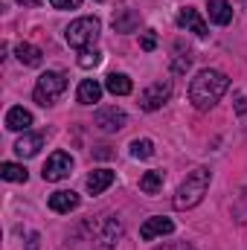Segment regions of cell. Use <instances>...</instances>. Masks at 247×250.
Here are the masks:
<instances>
[{
  "mask_svg": "<svg viewBox=\"0 0 247 250\" xmlns=\"http://www.w3.org/2000/svg\"><path fill=\"white\" fill-rule=\"evenodd\" d=\"M227 90L230 79L221 70H198L195 79L189 82V102L195 105V111H209Z\"/></svg>",
  "mask_w": 247,
  "mask_h": 250,
  "instance_id": "1",
  "label": "cell"
},
{
  "mask_svg": "<svg viewBox=\"0 0 247 250\" xmlns=\"http://www.w3.org/2000/svg\"><path fill=\"white\" fill-rule=\"evenodd\" d=\"M209 181H212V172H209L206 166L192 169L184 181H181V187H178L175 198H172L175 209H192V207H198V204L204 201L206 189H209Z\"/></svg>",
  "mask_w": 247,
  "mask_h": 250,
  "instance_id": "2",
  "label": "cell"
},
{
  "mask_svg": "<svg viewBox=\"0 0 247 250\" xmlns=\"http://www.w3.org/2000/svg\"><path fill=\"white\" fill-rule=\"evenodd\" d=\"M99 32H102L99 18H76V21L67 26L64 38H67V44H70L73 50H87V47L96 44Z\"/></svg>",
  "mask_w": 247,
  "mask_h": 250,
  "instance_id": "3",
  "label": "cell"
},
{
  "mask_svg": "<svg viewBox=\"0 0 247 250\" xmlns=\"http://www.w3.org/2000/svg\"><path fill=\"white\" fill-rule=\"evenodd\" d=\"M67 90V76L64 73H56V70H47L38 76V84H35V102L38 105H53L59 96Z\"/></svg>",
  "mask_w": 247,
  "mask_h": 250,
  "instance_id": "4",
  "label": "cell"
},
{
  "mask_svg": "<svg viewBox=\"0 0 247 250\" xmlns=\"http://www.w3.org/2000/svg\"><path fill=\"white\" fill-rule=\"evenodd\" d=\"M169 96H172V82H154V84H148L143 93H140V108L143 111H160L166 102H169Z\"/></svg>",
  "mask_w": 247,
  "mask_h": 250,
  "instance_id": "5",
  "label": "cell"
},
{
  "mask_svg": "<svg viewBox=\"0 0 247 250\" xmlns=\"http://www.w3.org/2000/svg\"><path fill=\"white\" fill-rule=\"evenodd\" d=\"M73 172V157L67 154V151H53L50 154V160L44 163V181L47 184H59V181H64L67 175Z\"/></svg>",
  "mask_w": 247,
  "mask_h": 250,
  "instance_id": "6",
  "label": "cell"
},
{
  "mask_svg": "<svg viewBox=\"0 0 247 250\" xmlns=\"http://www.w3.org/2000/svg\"><path fill=\"white\" fill-rule=\"evenodd\" d=\"M125 123H128V117H125L123 108H117V105L96 111V128L105 131V134H117V131H123Z\"/></svg>",
  "mask_w": 247,
  "mask_h": 250,
  "instance_id": "7",
  "label": "cell"
},
{
  "mask_svg": "<svg viewBox=\"0 0 247 250\" xmlns=\"http://www.w3.org/2000/svg\"><path fill=\"white\" fill-rule=\"evenodd\" d=\"M172 230H175V221H172V218H166V215H151V218L143 221L140 239H143V242H151V239H157V236H169Z\"/></svg>",
  "mask_w": 247,
  "mask_h": 250,
  "instance_id": "8",
  "label": "cell"
},
{
  "mask_svg": "<svg viewBox=\"0 0 247 250\" xmlns=\"http://www.w3.org/2000/svg\"><path fill=\"white\" fill-rule=\"evenodd\" d=\"M178 26L195 32L198 38H206V21L201 18L198 9H181V12H178Z\"/></svg>",
  "mask_w": 247,
  "mask_h": 250,
  "instance_id": "9",
  "label": "cell"
},
{
  "mask_svg": "<svg viewBox=\"0 0 247 250\" xmlns=\"http://www.w3.org/2000/svg\"><path fill=\"white\" fill-rule=\"evenodd\" d=\"M79 201H82V198H79L73 189H62V192H53L47 204H50L53 212H73V209L79 207Z\"/></svg>",
  "mask_w": 247,
  "mask_h": 250,
  "instance_id": "10",
  "label": "cell"
},
{
  "mask_svg": "<svg viewBox=\"0 0 247 250\" xmlns=\"http://www.w3.org/2000/svg\"><path fill=\"white\" fill-rule=\"evenodd\" d=\"M76 99H79V105H96L102 99V84L96 79H84L76 90Z\"/></svg>",
  "mask_w": 247,
  "mask_h": 250,
  "instance_id": "11",
  "label": "cell"
},
{
  "mask_svg": "<svg viewBox=\"0 0 247 250\" xmlns=\"http://www.w3.org/2000/svg\"><path fill=\"white\" fill-rule=\"evenodd\" d=\"M44 146V134H23L18 143H15V154L18 157H35Z\"/></svg>",
  "mask_w": 247,
  "mask_h": 250,
  "instance_id": "12",
  "label": "cell"
},
{
  "mask_svg": "<svg viewBox=\"0 0 247 250\" xmlns=\"http://www.w3.org/2000/svg\"><path fill=\"white\" fill-rule=\"evenodd\" d=\"M114 181H117V175H114L111 169H96V172L87 175V192H90V195H102Z\"/></svg>",
  "mask_w": 247,
  "mask_h": 250,
  "instance_id": "13",
  "label": "cell"
},
{
  "mask_svg": "<svg viewBox=\"0 0 247 250\" xmlns=\"http://www.w3.org/2000/svg\"><path fill=\"white\" fill-rule=\"evenodd\" d=\"M29 125H32V114L26 108L15 105V108L6 111V128L9 131H29Z\"/></svg>",
  "mask_w": 247,
  "mask_h": 250,
  "instance_id": "14",
  "label": "cell"
},
{
  "mask_svg": "<svg viewBox=\"0 0 247 250\" xmlns=\"http://www.w3.org/2000/svg\"><path fill=\"white\" fill-rule=\"evenodd\" d=\"M206 9H209V21L218 23V26H227L233 21V6L227 0H209Z\"/></svg>",
  "mask_w": 247,
  "mask_h": 250,
  "instance_id": "15",
  "label": "cell"
},
{
  "mask_svg": "<svg viewBox=\"0 0 247 250\" xmlns=\"http://www.w3.org/2000/svg\"><path fill=\"white\" fill-rule=\"evenodd\" d=\"M15 56H18V62L23 64V67H38V64L44 62V53L35 44H18L15 47Z\"/></svg>",
  "mask_w": 247,
  "mask_h": 250,
  "instance_id": "16",
  "label": "cell"
},
{
  "mask_svg": "<svg viewBox=\"0 0 247 250\" xmlns=\"http://www.w3.org/2000/svg\"><path fill=\"white\" fill-rule=\"evenodd\" d=\"M105 90L114 93V96H128V93L134 90V84H131V79H128L125 73H111V76L105 79Z\"/></svg>",
  "mask_w": 247,
  "mask_h": 250,
  "instance_id": "17",
  "label": "cell"
},
{
  "mask_svg": "<svg viewBox=\"0 0 247 250\" xmlns=\"http://www.w3.org/2000/svg\"><path fill=\"white\" fill-rule=\"evenodd\" d=\"M137 26H140V15L134 9H120L114 15V29L117 32H134Z\"/></svg>",
  "mask_w": 247,
  "mask_h": 250,
  "instance_id": "18",
  "label": "cell"
},
{
  "mask_svg": "<svg viewBox=\"0 0 247 250\" xmlns=\"http://www.w3.org/2000/svg\"><path fill=\"white\" fill-rule=\"evenodd\" d=\"M163 181H166V175H163V169H154V172H145V175L140 178V189H143L145 195H157V192L163 189Z\"/></svg>",
  "mask_w": 247,
  "mask_h": 250,
  "instance_id": "19",
  "label": "cell"
},
{
  "mask_svg": "<svg viewBox=\"0 0 247 250\" xmlns=\"http://www.w3.org/2000/svg\"><path fill=\"white\" fill-rule=\"evenodd\" d=\"M0 178H3V181H12V184H26L29 172H26L23 166H18V163H3V166H0Z\"/></svg>",
  "mask_w": 247,
  "mask_h": 250,
  "instance_id": "20",
  "label": "cell"
},
{
  "mask_svg": "<svg viewBox=\"0 0 247 250\" xmlns=\"http://www.w3.org/2000/svg\"><path fill=\"white\" fill-rule=\"evenodd\" d=\"M151 154H154V143H151V140H134V143H131V157L148 160Z\"/></svg>",
  "mask_w": 247,
  "mask_h": 250,
  "instance_id": "21",
  "label": "cell"
},
{
  "mask_svg": "<svg viewBox=\"0 0 247 250\" xmlns=\"http://www.w3.org/2000/svg\"><path fill=\"white\" fill-rule=\"evenodd\" d=\"M99 64H102V53L99 50H90L87 47V50L79 53V67L82 70H90V67H99Z\"/></svg>",
  "mask_w": 247,
  "mask_h": 250,
  "instance_id": "22",
  "label": "cell"
},
{
  "mask_svg": "<svg viewBox=\"0 0 247 250\" xmlns=\"http://www.w3.org/2000/svg\"><path fill=\"white\" fill-rule=\"evenodd\" d=\"M233 218H236L239 224H247V187L239 192V198H236V204H233Z\"/></svg>",
  "mask_w": 247,
  "mask_h": 250,
  "instance_id": "23",
  "label": "cell"
},
{
  "mask_svg": "<svg viewBox=\"0 0 247 250\" xmlns=\"http://www.w3.org/2000/svg\"><path fill=\"white\" fill-rule=\"evenodd\" d=\"M84 0H50V6L53 9H79Z\"/></svg>",
  "mask_w": 247,
  "mask_h": 250,
  "instance_id": "24",
  "label": "cell"
},
{
  "mask_svg": "<svg viewBox=\"0 0 247 250\" xmlns=\"http://www.w3.org/2000/svg\"><path fill=\"white\" fill-rule=\"evenodd\" d=\"M189 64H192L189 56H178V59L172 62V70H175V73H186V70H189Z\"/></svg>",
  "mask_w": 247,
  "mask_h": 250,
  "instance_id": "25",
  "label": "cell"
},
{
  "mask_svg": "<svg viewBox=\"0 0 247 250\" xmlns=\"http://www.w3.org/2000/svg\"><path fill=\"white\" fill-rule=\"evenodd\" d=\"M140 47H143L145 53H151V50L157 47V38H154V32H145V35H143V41H140Z\"/></svg>",
  "mask_w": 247,
  "mask_h": 250,
  "instance_id": "26",
  "label": "cell"
},
{
  "mask_svg": "<svg viewBox=\"0 0 247 250\" xmlns=\"http://www.w3.org/2000/svg\"><path fill=\"white\" fill-rule=\"evenodd\" d=\"M154 250H195L189 242H169V245H160V248H154Z\"/></svg>",
  "mask_w": 247,
  "mask_h": 250,
  "instance_id": "27",
  "label": "cell"
},
{
  "mask_svg": "<svg viewBox=\"0 0 247 250\" xmlns=\"http://www.w3.org/2000/svg\"><path fill=\"white\" fill-rule=\"evenodd\" d=\"M236 114H239V117H242V114H247V99L242 96V93L236 96Z\"/></svg>",
  "mask_w": 247,
  "mask_h": 250,
  "instance_id": "28",
  "label": "cell"
},
{
  "mask_svg": "<svg viewBox=\"0 0 247 250\" xmlns=\"http://www.w3.org/2000/svg\"><path fill=\"white\" fill-rule=\"evenodd\" d=\"M38 242H41V236H38V233H29V242H26V250H38Z\"/></svg>",
  "mask_w": 247,
  "mask_h": 250,
  "instance_id": "29",
  "label": "cell"
},
{
  "mask_svg": "<svg viewBox=\"0 0 247 250\" xmlns=\"http://www.w3.org/2000/svg\"><path fill=\"white\" fill-rule=\"evenodd\" d=\"M18 3H21V6H29V9H35V6H38L41 0H18Z\"/></svg>",
  "mask_w": 247,
  "mask_h": 250,
  "instance_id": "30",
  "label": "cell"
}]
</instances>
